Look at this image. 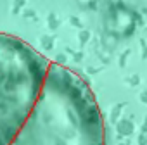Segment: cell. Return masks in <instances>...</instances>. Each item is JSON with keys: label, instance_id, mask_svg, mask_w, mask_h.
<instances>
[{"label": "cell", "instance_id": "obj_1", "mask_svg": "<svg viewBox=\"0 0 147 145\" xmlns=\"http://www.w3.org/2000/svg\"><path fill=\"white\" fill-rule=\"evenodd\" d=\"M11 145H104V121L90 87L54 62L43 92Z\"/></svg>", "mask_w": 147, "mask_h": 145}, {"label": "cell", "instance_id": "obj_2", "mask_svg": "<svg viewBox=\"0 0 147 145\" xmlns=\"http://www.w3.org/2000/svg\"><path fill=\"white\" fill-rule=\"evenodd\" d=\"M54 60L0 33V145H11L33 112Z\"/></svg>", "mask_w": 147, "mask_h": 145}]
</instances>
